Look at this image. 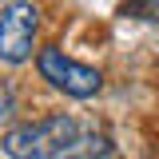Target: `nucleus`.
Here are the masks:
<instances>
[{
	"label": "nucleus",
	"instance_id": "nucleus-1",
	"mask_svg": "<svg viewBox=\"0 0 159 159\" xmlns=\"http://www.w3.org/2000/svg\"><path fill=\"white\" fill-rule=\"evenodd\" d=\"M68 135H76V119L68 116H48L36 123H20L12 131H4L0 151L8 159H48Z\"/></svg>",
	"mask_w": 159,
	"mask_h": 159
},
{
	"label": "nucleus",
	"instance_id": "nucleus-2",
	"mask_svg": "<svg viewBox=\"0 0 159 159\" xmlns=\"http://www.w3.org/2000/svg\"><path fill=\"white\" fill-rule=\"evenodd\" d=\"M36 68H40V76L48 80L52 88H60L64 96H72V99H92L103 88V76H99L96 68L64 56V48H40Z\"/></svg>",
	"mask_w": 159,
	"mask_h": 159
},
{
	"label": "nucleus",
	"instance_id": "nucleus-3",
	"mask_svg": "<svg viewBox=\"0 0 159 159\" xmlns=\"http://www.w3.org/2000/svg\"><path fill=\"white\" fill-rule=\"evenodd\" d=\"M36 24H40V12L28 0H12L0 8V60L4 64H24L32 56Z\"/></svg>",
	"mask_w": 159,
	"mask_h": 159
},
{
	"label": "nucleus",
	"instance_id": "nucleus-4",
	"mask_svg": "<svg viewBox=\"0 0 159 159\" xmlns=\"http://www.w3.org/2000/svg\"><path fill=\"white\" fill-rule=\"evenodd\" d=\"M48 159H111V143L96 131H76L60 143Z\"/></svg>",
	"mask_w": 159,
	"mask_h": 159
},
{
	"label": "nucleus",
	"instance_id": "nucleus-5",
	"mask_svg": "<svg viewBox=\"0 0 159 159\" xmlns=\"http://www.w3.org/2000/svg\"><path fill=\"white\" fill-rule=\"evenodd\" d=\"M123 12L135 20H159V0H127Z\"/></svg>",
	"mask_w": 159,
	"mask_h": 159
}]
</instances>
